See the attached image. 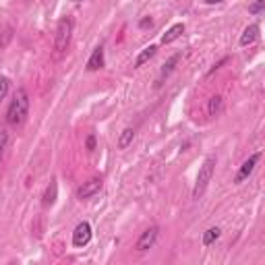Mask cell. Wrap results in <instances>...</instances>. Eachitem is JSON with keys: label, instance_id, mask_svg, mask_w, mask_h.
Instances as JSON below:
<instances>
[{"label": "cell", "instance_id": "obj_1", "mask_svg": "<svg viewBox=\"0 0 265 265\" xmlns=\"http://www.w3.org/2000/svg\"><path fill=\"white\" fill-rule=\"evenodd\" d=\"M27 114H29V96H27L25 89L19 87L15 91L13 100H10L8 108H6V122L13 124V126H19V124L25 122Z\"/></svg>", "mask_w": 265, "mask_h": 265}, {"label": "cell", "instance_id": "obj_2", "mask_svg": "<svg viewBox=\"0 0 265 265\" xmlns=\"http://www.w3.org/2000/svg\"><path fill=\"white\" fill-rule=\"evenodd\" d=\"M215 156H210L205 158L203 166L199 168V174H197V182H195V189H193V199H201L203 193L210 187V182L213 178V170H215Z\"/></svg>", "mask_w": 265, "mask_h": 265}, {"label": "cell", "instance_id": "obj_3", "mask_svg": "<svg viewBox=\"0 0 265 265\" xmlns=\"http://www.w3.org/2000/svg\"><path fill=\"white\" fill-rule=\"evenodd\" d=\"M73 27H75V21L73 17H62L58 21V25H56V36H54V50L62 54L66 48H68V44H71V36H73Z\"/></svg>", "mask_w": 265, "mask_h": 265}, {"label": "cell", "instance_id": "obj_4", "mask_svg": "<svg viewBox=\"0 0 265 265\" xmlns=\"http://www.w3.org/2000/svg\"><path fill=\"white\" fill-rule=\"evenodd\" d=\"M158 234H159V228H158V226H149L145 232L139 236L135 249L139 251V253H143V251H147V249H152V247L156 245V240H158Z\"/></svg>", "mask_w": 265, "mask_h": 265}, {"label": "cell", "instance_id": "obj_5", "mask_svg": "<svg viewBox=\"0 0 265 265\" xmlns=\"http://www.w3.org/2000/svg\"><path fill=\"white\" fill-rule=\"evenodd\" d=\"M259 159H261V154H259V152H257V154H251V156H249V159H247V162H245L243 166H240V170L236 172L234 182H236V184H240L243 180H247V178L253 174V170H255V166H257Z\"/></svg>", "mask_w": 265, "mask_h": 265}, {"label": "cell", "instance_id": "obj_6", "mask_svg": "<svg viewBox=\"0 0 265 265\" xmlns=\"http://www.w3.org/2000/svg\"><path fill=\"white\" fill-rule=\"evenodd\" d=\"M89 240H91V226H89V222H81L73 232V245L81 249V247L89 245Z\"/></svg>", "mask_w": 265, "mask_h": 265}, {"label": "cell", "instance_id": "obj_7", "mask_svg": "<svg viewBox=\"0 0 265 265\" xmlns=\"http://www.w3.org/2000/svg\"><path fill=\"white\" fill-rule=\"evenodd\" d=\"M102 189V178H89L87 182H83L81 187H79V191H77V197L79 199H89V197H94V195L98 193Z\"/></svg>", "mask_w": 265, "mask_h": 265}, {"label": "cell", "instance_id": "obj_8", "mask_svg": "<svg viewBox=\"0 0 265 265\" xmlns=\"http://www.w3.org/2000/svg\"><path fill=\"white\" fill-rule=\"evenodd\" d=\"M100 68H104V48L102 46L91 52L89 60H87V71L94 73V71H100Z\"/></svg>", "mask_w": 265, "mask_h": 265}, {"label": "cell", "instance_id": "obj_9", "mask_svg": "<svg viewBox=\"0 0 265 265\" xmlns=\"http://www.w3.org/2000/svg\"><path fill=\"white\" fill-rule=\"evenodd\" d=\"M259 38V25L257 23H251V25L243 31V36H240V46H251Z\"/></svg>", "mask_w": 265, "mask_h": 265}, {"label": "cell", "instance_id": "obj_10", "mask_svg": "<svg viewBox=\"0 0 265 265\" xmlns=\"http://www.w3.org/2000/svg\"><path fill=\"white\" fill-rule=\"evenodd\" d=\"M180 58H182V54H180V52H176V54H172V56H170L168 62L162 66V73H159V81H158L156 85H159V83H162V81H164V79H166L172 71H174V66L178 64V60H180Z\"/></svg>", "mask_w": 265, "mask_h": 265}, {"label": "cell", "instance_id": "obj_11", "mask_svg": "<svg viewBox=\"0 0 265 265\" xmlns=\"http://www.w3.org/2000/svg\"><path fill=\"white\" fill-rule=\"evenodd\" d=\"M182 33H184V25H182V23H174V25H172V27L164 33V36H162V44H164V46H166V44H172L174 40H178Z\"/></svg>", "mask_w": 265, "mask_h": 265}, {"label": "cell", "instance_id": "obj_12", "mask_svg": "<svg viewBox=\"0 0 265 265\" xmlns=\"http://www.w3.org/2000/svg\"><path fill=\"white\" fill-rule=\"evenodd\" d=\"M56 195H58V180L52 178V180H50V184L46 187V193H44V205H46V207L54 205Z\"/></svg>", "mask_w": 265, "mask_h": 265}, {"label": "cell", "instance_id": "obj_13", "mask_svg": "<svg viewBox=\"0 0 265 265\" xmlns=\"http://www.w3.org/2000/svg\"><path fill=\"white\" fill-rule=\"evenodd\" d=\"M133 139H135V129H133V126H126V129L120 133V137H118L116 147L118 149H126V147L133 143Z\"/></svg>", "mask_w": 265, "mask_h": 265}, {"label": "cell", "instance_id": "obj_14", "mask_svg": "<svg viewBox=\"0 0 265 265\" xmlns=\"http://www.w3.org/2000/svg\"><path fill=\"white\" fill-rule=\"evenodd\" d=\"M158 52V46H147V48L137 56V60H135V68H139V66H143L149 58H154V54Z\"/></svg>", "mask_w": 265, "mask_h": 265}, {"label": "cell", "instance_id": "obj_15", "mask_svg": "<svg viewBox=\"0 0 265 265\" xmlns=\"http://www.w3.org/2000/svg\"><path fill=\"white\" fill-rule=\"evenodd\" d=\"M220 232H222V230L217 228V226H213V228H210V230H205V234H203V245H205V247L213 245L215 240L220 238Z\"/></svg>", "mask_w": 265, "mask_h": 265}, {"label": "cell", "instance_id": "obj_16", "mask_svg": "<svg viewBox=\"0 0 265 265\" xmlns=\"http://www.w3.org/2000/svg\"><path fill=\"white\" fill-rule=\"evenodd\" d=\"M222 104H224V100H222L220 96H213V98L210 100V106H207V112H210V116H217V114H220Z\"/></svg>", "mask_w": 265, "mask_h": 265}, {"label": "cell", "instance_id": "obj_17", "mask_svg": "<svg viewBox=\"0 0 265 265\" xmlns=\"http://www.w3.org/2000/svg\"><path fill=\"white\" fill-rule=\"evenodd\" d=\"M8 141H10V135L4 126H0V164H2V158H4V152L8 147Z\"/></svg>", "mask_w": 265, "mask_h": 265}, {"label": "cell", "instance_id": "obj_18", "mask_svg": "<svg viewBox=\"0 0 265 265\" xmlns=\"http://www.w3.org/2000/svg\"><path fill=\"white\" fill-rule=\"evenodd\" d=\"M10 40H13V27H4L2 31H0V52L6 48Z\"/></svg>", "mask_w": 265, "mask_h": 265}, {"label": "cell", "instance_id": "obj_19", "mask_svg": "<svg viewBox=\"0 0 265 265\" xmlns=\"http://www.w3.org/2000/svg\"><path fill=\"white\" fill-rule=\"evenodd\" d=\"M8 87H10V81L6 77H0V102H2L8 94Z\"/></svg>", "mask_w": 265, "mask_h": 265}, {"label": "cell", "instance_id": "obj_20", "mask_svg": "<svg viewBox=\"0 0 265 265\" xmlns=\"http://www.w3.org/2000/svg\"><path fill=\"white\" fill-rule=\"evenodd\" d=\"M263 8H265V0H257V2H253V4L249 6V13L257 15V13H261Z\"/></svg>", "mask_w": 265, "mask_h": 265}, {"label": "cell", "instance_id": "obj_21", "mask_svg": "<svg viewBox=\"0 0 265 265\" xmlns=\"http://www.w3.org/2000/svg\"><path fill=\"white\" fill-rule=\"evenodd\" d=\"M85 149H87V152H94V149H96V135H89V137H87Z\"/></svg>", "mask_w": 265, "mask_h": 265}, {"label": "cell", "instance_id": "obj_22", "mask_svg": "<svg viewBox=\"0 0 265 265\" xmlns=\"http://www.w3.org/2000/svg\"><path fill=\"white\" fill-rule=\"evenodd\" d=\"M152 25H154V19H152V17H143V19L139 21V27H141V29L152 27Z\"/></svg>", "mask_w": 265, "mask_h": 265}, {"label": "cell", "instance_id": "obj_23", "mask_svg": "<svg viewBox=\"0 0 265 265\" xmlns=\"http://www.w3.org/2000/svg\"><path fill=\"white\" fill-rule=\"evenodd\" d=\"M226 62H228V56H226V58H222V60H220V62H217V64H213V66H212V71H210V73H207V75H212V73H215V71H217V68H220L222 64H226Z\"/></svg>", "mask_w": 265, "mask_h": 265}, {"label": "cell", "instance_id": "obj_24", "mask_svg": "<svg viewBox=\"0 0 265 265\" xmlns=\"http://www.w3.org/2000/svg\"><path fill=\"white\" fill-rule=\"evenodd\" d=\"M207 4H217V2H224V0H205Z\"/></svg>", "mask_w": 265, "mask_h": 265}, {"label": "cell", "instance_id": "obj_25", "mask_svg": "<svg viewBox=\"0 0 265 265\" xmlns=\"http://www.w3.org/2000/svg\"><path fill=\"white\" fill-rule=\"evenodd\" d=\"M73 2H81V0H73Z\"/></svg>", "mask_w": 265, "mask_h": 265}]
</instances>
